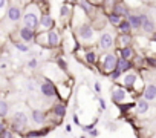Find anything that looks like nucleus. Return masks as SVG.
Here are the masks:
<instances>
[{
	"instance_id": "1",
	"label": "nucleus",
	"mask_w": 156,
	"mask_h": 138,
	"mask_svg": "<svg viewBox=\"0 0 156 138\" xmlns=\"http://www.w3.org/2000/svg\"><path fill=\"white\" fill-rule=\"evenodd\" d=\"M40 19H41V14H40V9L37 8V5L31 3L26 9H25V14H23V26L25 28H29L32 31H37L40 28Z\"/></svg>"
},
{
	"instance_id": "2",
	"label": "nucleus",
	"mask_w": 156,
	"mask_h": 138,
	"mask_svg": "<svg viewBox=\"0 0 156 138\" xmlns=\"http://www.w3.org/2000/svg\"><path fill=\"white\" fill-rule=\"evenodd\" d=\"M75 32H76V37L80 38V42L83 45H94L97 42V31L87 22L78 25L76 29H75Z\"/></svg>"
},
{
	"instance_id": "3",
	"label": "nucleus",
	"mask_w": 156,
	"mask_h": 138,
	"mask_svg": "<svg viewBox=\"0 0 156 138\" xmlns=\"http://www.w3.org/2000/svg\"><path fill=\"white\" fill-rule=\"evenodd\" d=\"M121 86H124L126 89H136V91H144V86H142V78L141 75L136 72V71H130L127 74H124L121 77Z\"/></svg>"
},
{
	"instance_id": "4",
	"label": "nucleus",
	"mask_w": 156,
	"mask_h": 138,
	"mask_svg": "<svg viewBox=\"0 0 156 138\" xmlns=\"http://www.w3.org/2000/svg\"><path fill=\"white\" fill-rule=\"evenodd\" d=\"M118 55L113 54V52H106L101 58H100V66H101V71L104 75H109L116 71V66H118Z\"/></svg>"
},
{
	"instance_id": "5",
	"label": "nucleus",
	"mask_w": 156,
	"mask_h": 138,
	"mask_svg": "<svg viewBox=\"0 0 156 138\" xmlns=\"http://www.w3.org/2000/svg\"><path fill=\"white\" fill-rule=\"evenodd\" d=\"M28 121H29V118H28L26 112L19 111V112H16V114L12 115V121H11V123H12V129L17 130V132H22V130L26 129Z\"/></svg>"
},
{
	"instance_id": "6",
	"label": "nucleus",
	"mask_w": 156,
	"mask_h": 138,
	"mask_svg": "<svg viewBox=\"0 0 156 138\" xmlns=\"http://www.w3.org/2000/svg\"><path fill=\"white\" fill-rule=\"evenodd\" d=\"M115 43H116V40H115V35L112 34V32H109V31H106V32H103L101 35H100V38H98V46H100V49L101 51H110L113 46H115Z\"/></svg>"
},
{
	"instance_id": "7",
	"label": "nucleus",
	"mask_w": 156,
	"mask_h": 138,
	"mask_svg": "<svg viewBox=\"0 0 156 138\" xmlns=\"http://www.w3.org/2000/svg\"><path fill=\"white\" fill-rule=\"evenodd\" d=\"M110 97L112 100L119 106V104H124V101L127 100V89L121 85H115L110 91Z\"/></svg>"
},
{
	"instance_id": "8",
	"label": "nucleus",
	"mask_w": 156,
	"mask_h": 138,
	"mask_svg": "<svg viewBox=\"0 0 156 138\" xmlns=\"http://www.w3.org/2000/svg\"><path fill=\"white\" fill-rule=\"evenodd\" d=\"M40 92H41V95L46 97V98H55V95H57V88H55V85H54L49 78H46V80H43V82L40 83Z\"/></svg>"
},
{
	"instance_id": "9",
	"label": "nucleus",
	"mask_w": 156,
	"mask_h": 138,
	"mask_svg": "<svg viewBox=\"0 0 156 138\" xmlns=\"http://www.w3.org/2000/svg\"><path fill=\"white\" fill-rule=\"evenodd\" d=\"M112 13L118 14L119 17H126V20L132 16L130 9L127 8V3H124V2H115V3H113V9H112Z\"/></svg>"
},
{
	"instance_id": "10",
	"label": "nucleus",
	"mask_w": 156,
	"mask_h": 138,
	"mask_svg": "<svg viewBox=\"0 0 156 138\" xmlns=\"http://www.w3.org/2000/svg\"><path fill=\"white\" fill-rule=\"evenodd\" d=\"M142 98L145 101H148V103L156 101V85L154 83H147V86H144Z\"/></svg>"
},
{
	"instance_id": "11",
	"label": "nucleus",
	"mask_w": 156,
	"mask_h": 138,
	"mask_svg": "<svg viewBox=\"0 0 156 138\" xmlns=\"http://www.w3.org/2000/svg\"><path fill=\"white\" fill-rule=\"evenodd\" d=\"M151 104L148 101H145L144 98H141L138 103H136V114L141 115V117H150V112H151Z\"/></svg>"
},
{
	"instance_id": "12",
	"label": "nucleus",
	"mask_w": 156,
	"mask_h": 138,
	"mask_svg": "<svg viewBox=\"0 0 156 138\" xmlns=\"http://www.w3.org/2000/svg\"><path fill=\"white\" fill-rule=\"evenodd\" d=\"M141 19H142V31L145 32V34H154L156 31V23L147 16V14H141Z\"/></svg>"
},
{
	"instance_id": "13",
	"label": "nucleus",
	"mask_w": 156,
	"mask_h": 138,
	"mask_svg": "<svg viewBox=\"0 0 156 138\" xmlns=\"http://www.w3.org/2000/svg\"><path fill=\"white\" fill-rule=\"evenodd\" d=\"M54 25H55V23H54V19H52L51 14H41V19H40V28H38V29L49 32V31H52Z\"/></svg>"
},
{
	"instance_id": "14",
	"label": "nucleus",
	"mask_w": 156,
	"mask_h": 138,
	"mask_svg": "<svg viewBox=\"0 0 156 138\" xmlns=\"http://www.w3.org/2000/svg\"><path fill=\"white\" fill-rule=\"evenodd\" d=\"M6 14H8V19L16 23V22H19V20L22 19V8H20L19 5H11V6L8 8Z\"/></svg>"
},
{
	"instance_id": "15",
	"label": "nucleus",
	"mask_w": 156,
	"mask_h": 138,
	"mask_svg": "<svg viewBox=\"0 0 156 138\" xmlns=\"http://www.w3.org/2000/svg\"><path fill=\"white\" fill-rule=\"evenodd\" d=\"M133 66H135V64H133L130 60H122V58H119V60H118V66H116V69L124 75V74L133 71Z\"/></svg>"
},
{
	"instance_id": "16",
	"label": "nucleus",
	"mask_w": 156,
	"mask_h": 138,
	"mask_svg": "<svg viewBox=\"0 0 156 138\" xmlns=\"http://www.w3.org/2000/svg\"><path fill=\"white\" fill-rule=\"evenodd\" d=\"M60 42H61V35H60L58 31H54V29H52V31L48 32V46H49V48L58 46Z\"/></svg>"
},
{
	"instance_id": "17",
	"label": "nucleus",
	"mask_w": 156,
	"mask_h": 138,
	"mask_svg": "<svg viewBox=\"0 0 156 138\" xmlns=\"http://www.w3.org/2000/svg\"><path fill=\"white\" fill-rule=\"evenodd\" d=\"M31 115H32V121H34V124H37V126H41V124L46 121V112H44V111L34 109Z\"/></svg>"
},
{
	"instance_id": "18",
	"label": "nucleus",
	"mask_w": 156,
	"mask_h": 138,
	"mask_svg": "<svg viewBox=\"0 0 156 138\" xmlns=\"http://www.w3.org/2000/svg\"><path fill=\"white\" fill-rule=\"evenodd\" d=\"M127 20H129V23H130V26H132L133 31L142 29V19H141V14H132Z\"/></svg>"
},
{
	"instance_id": "19",
	"label": "nucleus",
	"mask_w": 156,
	"mask_h": 138,
	"mask_svg": "<svg viewBox=\"0 0 156 138\" xmlns=\"http://www.w3.org/2000/svg\"><path fill=\"white\" fill-rule=\"evenodd\" d=\"M20 38L23 40V42H26V43H29V42H32V40H35V31H32V29H29V28H22L20 29Z\"/></svg>"
},
{
	"instance_id": "20",
	"label": "nucleus",
	"mask_w": 156,
	"mask_h": 138,
	"mask_svg": "<svg viewBox=\"0 0 156 138\" xmlns=\"http://www.w3.org/2000/svg\"><path fill=\"white\" fill-rule=\"evenodd\" d=\"M116 55L122 60H130L132 57H135V51L132 46H127V48H122V49H116Z\"/></svg>"
},
{
	"instance_id": "21",
	"label": "nucleus",
	"mask_w": 156,
	"mask_h": 138,
	"mask_svg": "<svg viewBox=\"0 0 156 138\" xmlns=\"http://www.w3.org/2000/svg\"><path fill=\"white\" fill-rule=\"evenodd\" d=\"M130 42H132V35L130 34H119V37L116 38L118 49H122V48L130 46Z\"/></svg>"
},
{
	"instance_id": "22",
	"label": "nucleus",
	"mask_w": 156,
	"mask_h": 138,
	"mask_svg": "<svg viewBox=\"0 0 156 138\" xmlns=\"http://www.w3.org/2000/svg\"><path fill=\"white\" fill-rule=\"evenodd\" d=\"M52 112H54V115H55L57 118H63V117L66 115V104H64L63 101L55 103L54 107H52Z\"/></svg>"
},
{
	"instance_id": "23",
	"label": "nucleus",
	"mask_w": 156,
	"mask_h": 138,
	"mask_svg": "<svg viewBox=\"0 0 156 138\" xmlns=\"http://www.w3.org/2000/svg\"><path fill=\"white\" fill-rule=\"evenodd\" d=\"M122 20H124V19L119 17L118 14H115V13H109V14H107V22H109L112 26H115V28H118Z\"/></svg>"
},
{
	"instance_id": "24",
	"label": "nucleus",
	"mask_w": 156,
	"mask_h": 138,
	"mask_svg": "<svg viewBox=\"0 0 156 138\" xmlns=\"http://www.w3.org/2000/svg\"><path fill=\"white\" fill-rule=\"evenodd\" d=\"M84 60H86V63H89V64H95L97 61H100L97 52H94V51H87V52L84 54Z\"/></svg>"
},
{
	"instance_id": "25",
	"label": "nucleus",
	"mask_w": 156,
	"mask_h": 138,
	"mask_svg": "<svg viewBox=\"0 0 156 138\" xmlns=\"http://www.w3.org/2000/svg\"><path fill=\"white\" fill-rule=\"evenodd\" d=\"M70 14H72V8H70L67 3H64V5L60 8V11H58V16H60V19H67Z\"/></svg>"
},
{
	"instance_id": "26",
	"label": "nucleus",
	"mask_w": 156,
	"mask_h": 138,
	"mask_svg": "<svg viewBox=\"0 0 156 138\" xmlns=\"http://www.w3.org/2000/svg\"><path fill=\"white\" fill-rule=\"evenodd\" d=\"M118 31H119V34H130L132 26H130L129 20H122V22H121V25L118 26Z\"/></svg>"
},
{
	"instance_id": "27",
	"label": "nucleus",
	"mask_w": 156,
	"mask_h": 138,
	"mask_svg": "<svg viewBox=\"0 0 156 138\" xmlns=\"http://www.w3.org/2000/svg\"><path fill=\"white\" fill-rule=\"evenodd\" d=\"M9 114V104L5 100H0V117H6Z\"/></svg>"
},
{
	"instance_id": "28",
	"label": "nucleus",
	"mask_w": 156,
	"mask_h": 138,
	"mask_svg": "<svg viewBox=\"0 0 156 138\" xmlns=\"http://www.w3.org/2000/svg\"><path fill=\"white\" fill-rule=\"evenodd\" d=\"M135 107V103H124V104H119V111L121 112H127V111H130V109H133Z\"/></svg>"
},
{
	"instance_id": "29",
	"label": "nucleus",
	"mask_w": 156,
	"mask_h": 138,
	"mask_svg": "<svg viewBox=\"0 0 156 138\" xmlns=\"http://www.w3.org/2000/svg\"><path fill=\"white\" fill-rule=\"evenodd\" d=\"M16 48H17L20 52H29V46L25 45V43H16Z\"/></svg>"
},
{
	"instance_id": "30",
	"label": "nucleus",
	"mask_w": 156,
	"mask_h": 138,
	"mask_svg": "<svg viewBox=\"0 0 156 138\" xmlns=\"http://www.w3.org/2000/svg\"><path fill=\"white\" fill-rule=\"evenodd\" d=\"M48 130H34V132H29L26 136H29V138H34V136H41V135H44Z\"/></svg>"
},
{
	"instance_id": "31",
	"label": "nucleus",
	"mask_w": 156,
	"mask_h": 138,
	"mask_svg": "<svg viewBox=\"0 0 156 138\" xmlns=\"http://www.w3.org/2000/svg\"><path fill=\"white\" fill-rule=\"evenodd\" d=\"M8 8V2H5V0H0V17H2L5 14V9Z\"/></svg>"
},
{
	"instance_id": "32",
	"label": "nucleus",
	"mask_w": 156,
	"mask_h": 138,
	"mask_svg": "<svg viewBox=\"0 0 156 138\" xmlns=\"http://www.w3.org/2000/svg\"><path fill=\"white\" fill-rule=\"evenodd\" d=\"M121 77H122V74H121V72L118 71V69H116V71H113V72L110 74V78H112L113 82H116V80H119Z\"/></svg>"
},
{
	"instance_id": "33",
	"label": "nucleus",
	"mask_w": 156,
	"mask_h": 138,
	"mask_svg": "<svg viewBox=\"0 0 156 138\" xmlns=\"http://www.w3.org/2000/svg\"><path fill=\"white\" fill-rule=\"evenodd\" d=\"M0 138H14V133L11 130H5V132L0 133Z\"/></svg>"
},
{
	"instance_id": "34",
	"label": "nucleus",
	"mask_w": 156,
	"mask_h": 138,
	"mask_svg": "<svg viewBox=\"0 0 156 138\" xmlns=\"http://www.w3.org/2000/svg\"><path fill=\"white\" fill-rule=\"evenodd\" d=\"M28 66H29L31 69L37 67V66H38V60H37V58H31V60L28 61Z\"/></svg>"
},
{
	"instance_id": "35",
	"label": "nucleus",
	"mask_w": 156,
	"mask_h": 138,
	"mask_svg": "<svg viewBox=\"0 0 156 138\" xmlns=\"http://www.w3.org/2000/svg\"><path fill=\"white\" fill-rule=\"evenodd\" d=\"M57 64H58V67H61V69H63V71H66V69H67V64H66V61H64L63 58H58Z\"/></svg>"
},
{
	"instance_id": "36",
	"label": "nucleus",
	"mask_w": 156,
	"mask_h": 138,
	"mask_svg": "<svg viewBox=\"0 0 156 138\" xmlns=\"http://www.w3.org/2000/svg\"><path fill=\"white\" fill-rule=\"evenodd\" d=\"M97 123H98V120H97V121H94L92 124H87V126H84V127H83V129H84V132H90V130L94 129V126H95Z\"/></svg>"
},
{
	"instance_id": "37",
	"label": "nucleus",
	"mask_w": 156,
	"mask_h": 138,
	"mask_svg": "<svg viewBox=\"0 0 156 138\" xmlns=\"http://www.w3.org/2000/svg\"><path fill=\"white\" fill-rule=\"evenodd\" d=\"M94 91H95L97 94L101 92V83H100V82H95V85H94Z\"/></svg>"
},
{
	"instance_id": "38",
	"label": "nucleus",
	"mask_w": 156,
	"mask_h": 138,
	"mask_svg": "<svg viewBox=\"0 0 156 138\" xmlns=\"http://www.w3.org/2000/svg\"><path fill=\"white\" fill-rule=\"evenodd\" d=\"M89 135H90L92 138H97V136L100 135V130H98V129H92V130L89 132Z\"/></svg>"
},
{
	"instance_id": "39",
	"label": "nucleus",
	"mask_w": 156,
	"mask_h": 138,
	"mask_svg": "<svg viewBox=\"0 0 156 138\" xmlns=\"http://www.w3.org/2000/svg\"><path fill=\"white\" fill-rule=\"evenodd\" d=\"M98 101H100V107H101V111H104V109H106V101H104L103 98H98Z\"/></svg>"
},
{
	"instance_id": "40",
	"label": "nucleus",
	"mask_w": 156,
	"mask_h": 138,
	"mask_svg": "<svg viewBox=\"0 0 156 138\" xmlns=\"http://www.w3.org/2000/svg\"><path fill=\"white\" fill-rule=\"evenodd\" d=\"M145 61H147V63H148V64H150V66H153V67H156V61H154V60H153V58H147V60H145Z\"/></svg>"
},
{
	"instance_id": "41",
	"label": "nucleus",
	"mask_w": 156,
	"mask_h": 138,
	"mask_svg": "<svg viewBox=\"0 0 156 138\" xmlns=\"http://www.w3.org/2000/svg\"><path fill=\"white\" fill-rule=\"evenodd\" d=\"M73 123H75V124H78V126H80V120H78V115H76V114L73 115Z\"/></svg>"
},
{
	"instance_id": "42",
	"label": "nucleus",
	"mask_w": 156,
	"mask_h": 138,
	"mask_svg": "<svg viewBox=\"0 0 156 138\" xmlns=\"http://www.w3.org/2000/svg\"><path fill=\"white\" fill-rule=\"evenodd\" d=\"M70 130H72V126L67 124V126H66V132H70Z\"/></svg>"
},
{
	"instance_id": "43",
	"label": "nucleus",
	"mask_w": 156,
	"mask_h": 138,
	"mask_svg": "<svg viewBox=\"0 0 156 138\" xmlns=\"http://www.w3.org/2000/svg\"><path fill=\"white\" fill-rule=\"evenodd\" d=\"M151 40H153V42H156V32H154V34H151Z\"/></svg>"
},
{
	"instance_id": "44",
	"label": "nucleus",
	"mask_w": 156,
	"mask_h": 138,
	"mask_svg": "<svg viewBox=\"0 0 156 138\" xmlns=\"http://www.w3.org/2000/svg\"><path fill=\"white\" fill-rule=\"evenodd\" d=\"M80 138H86V136H84V135H83V136H80Z\"/></svg>"
},
{
	"instance_id": "45",
	"label": "nucleus",
	"mask_w": 156,
	"mask_h": 138,
	"mask_svg": "<svg viewBox=\"0 0 156 138\" xmlns=\"http://www.w3.org/2000/svg\"><path fill=\"white\" fill-rule=\"evenodd\" d=\"M154 138H156V136H154Z\"/></svg>"
}]
</instances>
